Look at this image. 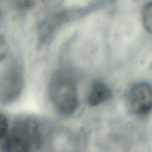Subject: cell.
Wrapping results in <instances>:
<instances>
[{
  "mask_svg": "<svg viewBox=\"0 0 152 152\" xmlns=\"http://www.w3.org/2000/svg\"><path fill=\"white\" fill-rule=\"evenodd\" d=\"M49 93L52 104L59 114L67 116L75 112L78 103L77 88L68 71L59 69L53 74Z\"/></svg>",
  "mask_w": 152,
  "mask_h": 152,
  "instance_id": "6da1fadb",
  "label": "cell"
},
{
  "mask_svg": "<svg viewBox=\"0 0 152 152\" xmlns=\"http://www.w3.org/2000/svg\"><path fill=\"white\" fill-rule=\"evenodd\" d=\"M7 151H28L40 146L41 136L37 125L30 121H20L8 129L1 140Z\"/></svg>",
  "mask_w": 152,
  "mask_h": 152,
  "instance_id": "7a4b0ae2",
  "label": "cell"
},
{
  "mask_svg": "<svg viewBox=\"0 0 152 152\" xmlns=\"http://www.w3.org/2000/svg\"><path fill=\"white\" fill-rule=\"evenodd\" d=\"M23 86V74L21 66L15 62L9 65L2 77L1 100L8 103L20 94Z\"/></svg>",
  "mask_w": 152,
  "mask_h": 152,
  "instance_id": "3957f363",
  "label": "cell"
},
{
  "mask_svg": "<svg viewBox=\"0 0 152 152\" xmlns=\"http://www.w3.org/2000/svg\"><path fill=\"white\" fill-rule=\"evenodd\" d=\"M128 104L131 111L138 115H144L152 110V86L148 82L141 81L130 88Z\"/></svg>",
  "mask_w": 152,
  "mask_h": 152,
  "instance_id": "277c9868",
  "label": "cell"
},
{
  "mask_svg": "<svg viewBox=\"0 0 152 152\" xmlns=\"http://www.w3.org/2000/svg\"><path fill=\"white\" fill-rule=\"evenodd\" d=\"M112 95V90L107 84L101 81H96L90 90L88 103L90 106H97L109 100Z\"/></svg>",
  "mask_w": 152,
  "mask_h": 152,
  "instance_id": "5b68a950",
  "label": "cell"
},
{
  "mask_svg": "<svg viewBox=\"0 0 152 152\" xmlns=\"http://www.w3.org/2000/svg\"><path fill=\"white\" fill-rule=\"evenodd\" d=\"M141 18L144 29L147 33L152 34V2L144 7Z\"/></svg>",
  "mask_w": 152,
  "mask_h": 152,
  "instance_id": "8992f818",
  "label": "cell"
},
{
  "mask_svg": "<svg viewBox=\"0 0 152 152\" xmlns=\"http://www.w3.org/2000/svg\"><path fill=\"white\" fill-rule=\"evenodd\" d=\"M8 124L7 119L5 116L1 114L0 116V139L1 140L4 138L8 130Z\"/></svg>",
  "mask_w": 152,
  "mask_h": 152,
  "instance_id": "52a82bcc",
  "label": "cell"
},
{
  "mask_svg": "<svg viewBox=\"0 0 152 152\" xmlns=\"http://www.w3.org/2000/svg\"><path fill=\"white\" fill-rule=\"evenodd\" d=\"M85 1H94V0H84Z\"/></svg>",
  "mask_w": 152,
  "mask_h": 152,
  "instance_id": "ba28073f",
  "label": "cell"
}]
</instances>
